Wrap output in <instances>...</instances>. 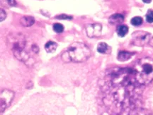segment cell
<instances>
[{
  "instance_id": "obj_20",
  "label": "cell",
  "mask_w": 153,
  "mask_h": 115,
  "mask_svg": "<svg viewBox=\"0 0 153 115\" xmlns=\"http://www.w3.org/2000/svg\"><path fill=\"white\" fill-rule=\"evenodd\" d=\"M149 44L152 47H153V37L151 38L149 40Z\"/></svg>"
},
{
  "instance_id": "obj_1",
  "label": "cell",
  "mask_w": 153,
  "mask_h": 115,
  "mask_svg": "<svg viewBox=\"0 0 153 115\" xmlns=\"http://www.w3.org/2000/svg\"><path fill=\"white\" fill-rule=\"evenodd\" d=\"M65 103L63 99L57 95L38 93L20 106L19 115H65L62 109Z\"/></svg>"
},
{
  "instance_id": "obj_5",
  "label": "cell",
  "mask_w": 153,
  "mask_h": 115,
  "mask_svg": "<svg viewBox=\"0 0 153 115\" xmlns=\"http://www.w3.org/2000/svg\"><path fill=\"white\" fill-rule=\"evenodd\" d=\"M102 27L99 24H89L87 26L86 32L89 38L99 37L102 34Z\"/></svg>"
},
{
  "instance_id": "obj_2",
  "label": "cell",
  "mask_w": 153,
  "mask_h": 115,
  "mask_svg": "<svg viewBox=\"0 0 153 115\" xmlns=\"http://www.w3.org/2000/svg\"><path fill=\"white\" fill-rule=\"evenodd\" d=\"M65 52L70 62L76 63L84 62L88 60L91 55L89 48L84 43H72Z\"/></svg>"
},
{
  "instance_id": "obj_3",
  "label": "cell",
  "mask_w": 153,
  "mask_h": 115,
  "mask_svg": "<svg viewBox=\"0 0 153 115\" xmlns=\"http://www.w3.org/2000/svg\"><path fill=\"white\" fill-rule=\"evenodd\" d=\"M11 37L12 51L14 52V55L18 60L22 61L27 60V55L24 52L26 44V40L24 35L17 33Z\"/></svg>"
},
{
  "instance_id": "obj_17",
  "label": "cell",
  "mask_w": 153,
  "mask_h": 115,
  "mask_svg": "<svg viewBox=\"0 0 153 115\" xmlns=\"http://www.w3.org/2000/svg\"><path fill=\"white\" fill-rule=\"evenodd\" d=\"M6 18V13L3 9L0 8V22L3 21Z\"/></svg>"
},
{
  "instance_id": "obj_21",
  "label": "cell",
  "mask_w": 153,
  "mask_h": 115,
  "mask_svg": "<svg viewBox=\"0 0 153 115\" xmlns=\"http://www.w3.org/2000/svg\"><path fill=\"white\" fill-rule=\"evenodd\" d=\"M151 1H152V0H142V1L146 3V4H149V3L151 2Z\"/></svg>"
},
{
  "instance_id": "obj_6",
  "label": "cell",
  "mask_w": 153,
  "mask_h": 115,
  "mask_svg": "<svg viewBox=\"0 0 153 115\" xmlns=\"http://www.w3.org/2000/svg\"><path fill=\"white\" fill-rule=\"evenodd\" d=\"M136 35L133 34V43L134 44L139 46H142L147 42H149V34L146 32H138L135 33Z\"/></svg>"
},
{
  "instance_id": "obj_14",
  "label": "cell",
  "mask_w": 153,
  "mask_h": 115,
  "mask_svg": "<svg viewBox=\"0 0 153 115\" xmlns=\"http://www.w3.org/2000/svg\"><path fill=\"white\" fill-rule=\"evenodd\" d=\"M0 4L3 6H14L16 5L15 0H0Z\"/></svg>"
},
{
  "instance_id": "obj_18",
  "label": "cell",
  "mask_w": 153,
  "mask_h": 115,
  "mask_svg": "<svg viewBox=\"0 0 153 115\" xmlns=\"http://www.w3.org/2000/svg\"><path fill=\"white\" fill-rule=\"evenodd\" d=\"M56 18H58V19H72V17L69 16L62 14V15H60V16H57Z\"/></svg>"
},
{
  "instance_id": "obj_19",
  "label": "cell",
  "mask_w": 153,
  "mask_h": 115,
  "mask_svg": "<svg viewBox=\"0 0 153 115\" xmlns=\"http://www.w3.org/2000/svg\"><path fill=\"white\" fill-rule=\"evenodd\" d=\"M32 50L34 52H36V53H37V52H38V51H39V48H38V47L36 46V45H33Z\"/></svg>"
},
{
  "instance_id": "obj_15",
  "label": "cell",
  "mask_w": 153,
  "mask_h": 115,
  "mask_svg": "<svg viewBox=\"0 0 153 115\" xmlns=\"http://www.w3.org/2000/svg\"><path fill=\"white\" fill-rule=\"evenodd\" d=\"M53 30L57 33H61L64 31V26L60 23H55L53 25Z\"/></svg>"
},
{
  "instance_id": "obj_11",
  "label": "cell",
  "mask_w": 153,
  "mask_h": 115,
  "mask_svg": "<svg viewBox=\"0 0 153 115\" xmlns=\"http://www.w3.org/2000/svg\"><path fill=\"white\" fill-rule=\"evenodd\" d=\"M116 33L120 37H124L128 33V27L125 25H119L116 28Z\"/></svg>"
},
{
  "instance_id": "obj_13",
  "label": "cell",
  "mask_w": 153,
  "mask_h": 115,
  "mask_svg": "<svg viewBox=\"0 0 153 115\" xmlns=\"http://www.w3.org/2000/svg\"><path fill=\"white\" fill-rule=\"evenodd\" d=\"M130 22H131V24L133 26H138L141 25L142 22H143V20H142V18L140 16H135L131 19Z\"/></svg>"
},
{
  "instance_id": "obj_8",
  "label": "cell",
  "mask_w": 153,
  "mask_h": 115,
  "mask_svg": "<svg viewBox=\"0 0 153 115\" xmlns=\"http://www.w3.org/2000/svg\"><path fill=\"white\" fill-rule=\"evenodd\" d=\"M124 20V16L121 14H119V13H116V14L112 15L109 18V23L112 25L114 24H121V23Z\"/></svg>"
},
{
  "instance_id": "obj_12",
  "label": "cell",
  "mask_w": 153,
  "mask_h": 115,
  "mask_svg": "<svg viewBox=\"0 0 153 115\" xmlns=\"http://www.w3.org/2000/svg\"><path fill=\"white\" fill-rule=\"evenodd\" d=\"M108 50H109V46L105 43H100L97 46V51L101 54L107 53Z\"/></svg>"
},
{
  "instance_id": "obj_4",
  "label": "cell",
  "mask_w": 153,
  "mask_h": 115,
  "mask_svg": "<svg viewBox=\"0 0 153 115\" xmlns=\"http://www.w3.org/2000/svg\"><path fill=\"white\" fill-rule=\"evenodd\" d=\"M14 93L8 90H4L0 91V114L11 103L14 98Z\"/></svg>"
},
{
  "instance_id": "obj_9",
  "label": "cell",
  "mask_w": 153,
  "mask_h": 115,
  "mask_svg": "<svg viewBox=\"0 0 153 115\" xmlns=\"http://www.w3.org/2000/svg\"><path fill=\"white\" fill-rule=\"evenodd\" d=\"M57 48V44L55 42L48 41V43L45 45V50L48 53H53L55 52V50Z\"/></svg>"
},
{
  "instance_id": "obj_10",
  "label": "cell",
  "mask_w": 153,
  "mask_h": 115,
  "mask_svg": "<svg viewBox=\"0 0 153 115\" xmlns=\"http://www.w3.org/2000/svg\"><path fill=\"white\" fill-rule=\"evenodd\" d=\"M133 55V53H130L129 52H120L119 55H118V60L121 61V62H126V61L130 60V57Z\"/></svg>"
},
{
  "instance_id": "obj_7",
  "label": "cell",
  "mask_w": 153,
  "mask_h": 115,
  "mask_svg": "<svg viewBox=\"0 0 153 115\" xmlns=\"http://www.w3.org/2000/svg\"><path fill=\"white\" fill-rule=\"evenodd\" d=\"M20 23L22 26H26V27H29V26L34 25L35 23V19L32 16H23L21 18Z\"/></svg>"
},
{
  "instance_id": "obj_16",
  "label": "cell",
  "mask_w": 153,
  "mask_h": 115,
  "mask_svg": "<svg viewBox=\"0 0 153 115\" xmlns=\"http://www.w3.org/2000/svg\"><path fill=\"white\" fill-rule=\"evenodd\" d=\"M146 20L148 23H153V10L149 9L146 15Z\"/></svg>"
}]
</instances>
